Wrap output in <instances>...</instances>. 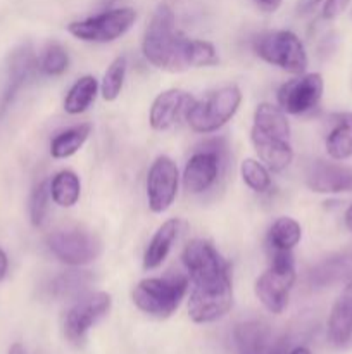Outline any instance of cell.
Listing matches in <instances>:
<instances>
[{
  "mask_svg": "<svg viewBox=\"0 0 352 354\" xmlns=\"http://www.w3.org/2000/svg\"><path fill=\"white\" fill-rule=\"evenodd\" d=\"M38 66H40L41 73H45V75L59 76L68 69L69 55L61 44H50L45 48Z\"/></svg>",
  "mask_w": 352,
  "mask_h": 354,
  "instance_id": "obj_29",
  "label": "cell"
},
{
  "mask_svg": "<svg viewBox=\"0 0 352 354\" xmlns=\"http://www.w3.org/2000/svg\"><path fill=\"white\" fill-rule=\"evenodd\" d=\"M251 138L259 159L273 171H282L292 162L293 151L289 144V138L271 137L255 130L251 131Z\"/></svg>",
  "mask_w": 352,
  "mask_h": 354,
  "instance_id": "obj_18",
  "label": "cell"
},
{
  "mask_svg": "<svg viewBox=\"0 0 352 354\" xmlns=\"http://www.w3.org/2000/svg\"><path fill=\"white\" fill-rule=\"evenodd\" d=\"M90 131H92V127L85 123V124H78V127H72L69 128V130L59 133L50 144L52 158L66 159L69 158V156L76 154V152L83 147V144L86 142Z\"/></svg>",
  "mask_w": 352,
  "mask_h": 354,
  "instance_id": "obj_25",
  "label": "cell"
},
{
  "mask_svg": "<svg viewBox=\"0 0 352 354\" xmlns=\"http://www.w3.org/2000/svg\"><path fill=\"white\" fill-rule=\"evenodd\" d=\"M37 66L38 61L30 45H23V47H19L10 54L9 66H7V85L2 95V107L7 106L14 99L17 90L33 75Z\"/></svg>",
  "mask_w": 352,
  "mask_h": 354,
  "instance_id": "obj_17",
  "label": "cell"
},
{
  "mask_svg": "<svg viewBox=\"0 0 352 354\" xmlns=\"http://www.w3.org/2000/svg\"><path fill=\"white\" fill-rule=\"evenodd\" d=\"M48 196H50V187L47 185V182H40L31 192L30 218L35 227H41L45 223L48 211Z\"/></svg>",
  "mask_w": 352,
  "mask_h": 354,
  "instance_id": "obj_30",
  "label": "cell"
},
{
  "mask_svg": "<svg viewBox=\"0 0 352 354\" xmlns=\"http://www.w3.org/2000/svg\"><path fill=\"white\" fill-rule=\"evenodd\" d=\"M289 354H311V351L307 348H304V346H300V348H295L292 349Z\"/></svg>",
  "mask_w": 352,
  "mask_h": 354,
  "instance_id": "obj_38",
  "label": "cell"
},
{
  "mask_svg": "<svg viewBox=\"0 0 352 354\" xmlns=\"http://www.w3.org/2000/svg\"><path fill=\"white\" fill-rule=\"evenodd\" d=\"M240 102L242 93L237 86H223L211 92L202 100H193L186 113V121L197 133H213L235 116Z\"/></svg>",
  "mask_w": 352,
  "mask_h": 354,
  "instance_id": "obj_4",
  "label": "cell"
},
{
  "mask_svg": "<svg viewBox=\"0 0 352 354\" xmlns=\"http://www.w3.org/2000/svg\"><path fill=\"white\" fill-rule=\"evenodd\" d=\"M7 354H28V353H26V349H24L23 344H19V342H14V344L9 348V353Z\"/></svg>",
  "mask_w": 352,
  "mask_h": 354,
  "instance_id": "obj_36",
  "label": "cell"
},
{
  "mask_svg": "<svg viewBox=\"0 0 352 354\" xmlns=\"http://www.w3.org/2000/svg\"><path fill=\"white\" fill-rule=\"evenodd\" d=\"M345 225L349 230H352V206H349V209L345 211Z\"/></svg>",
  "mask_w": 352,
  "mask_h": 354,
  "instance_id": "obj_37",
  "label": "cell"
},
{
  "mask_svg": "<svg viewBox=\"0 0 352 354\" xmlns=\"http://www.w3.org/2000/svg\"><path fill=\"white\" fill-rule=\"evenodd\" d=\"M233 341L237 354H286L285 339L262 320L238 324Z\"/></svg>",
  "mask_w": 352,
  "mask_h": 354,
  "instance_id": "obj_11",
  "label": "cell"
},
{
  "mask_svg": "<svg viewBox=\"0 0 352 354\" xmlns=\"http://www.w3.org/2000/svg\"><path fill=\"white\" fill-rule=\"evenodd\" d=\"M257 7L264 12H275L280 6H282V0H255Z\"/></svg>",
  "mask_w": 352,
  "mask_h": 354,
  "instance_id": "obj_34",
  "label": "cell"
},
{
  "mask_svg": "<svg viewBox=\"0 0 352 354\" xmlns=\"http://www.w3.org/2000/svg\"><path fill=\"white\" fill-rule=\"evenodd\" d=\"M47 244L55 258L71 266L88 265L102 252V242L99 237L81 228H61L52 232Z\"/></svg>",
  "mask_w": 352,
  "mask_h": 354,
  "instance_id": "obj_8",
  "label": "cell"
},
{
  "mask_svg": "<svg viewBox=\"0 0 352 354\" xmlns=\"http://www.w3.org/2000/svg\"><path fill=\"white\" fill-rule=\"evenodd\" d=\"M324 82L320 73L290 80L278 90V104L285 113L304 114L314 109L323 97Z\"/></svg>",
  "mask_w": 352,
  "mask_h": 354,
  "instance_id": "obj_12",
  "label": "cell"
},
{
  "mask_svg": "<svg viewBox=\"0 0 352 354\" xmlns=\"http://www.w3.org/2000/svg\"><path fill=\"white\" fill-rule=\"evenodd\" d=\"M307 187L317 194L352 192V168L316 161L307 171Z\"/></svg>",
  "mask_w": 352,
  "mask_h": 354,
  "instance_id": "obj_14",
  "label": "cell"
},
{
  "mask_svg": "<svg viewBox=\"0 0 352 354\" xmlns=\"http://www.w3.org/2000/svg\"><path fill=\"white\" fill-rule=\"evenodd\" d=\"M97 90H99V83L93 76L86 75L81 76L75 85L69 88L68 95L64 99V109L69 114H81L92 106L95 100Z\"/></svg>",
  "mask_w": 352,
  "mask_h": 354,
  "instance_id": "obj_23",
  "label": "cell"
},
{
  "mask_svg": "<svg viewBox=\"0 0 352 354\" xmlns=\"http://www.w3.org/2000/svg\"><path fill=\"white\" fill-rule=\"evenodd\" d=\"M79 192H81V183L79 176L75 171H59L50 182V196L57 206L71 207L78 203Z\"/></svg>",
  "mask_w": 352,
  "mask_h": 354,
  "instance_id": "obj_24",
  "label": "cell"
},
{
  "mask_svg": "<svg viewBox=\"0 0 352 354\" xmlns=\"http://www.w3.org/2000/svg\"><path fill=\"white\" fill-rule=\"evenodd\" d=\"M7 268H9V261H7L6 252H3L2 249H0V280H2L3 277H6Z\"/></svg>",
  "mask_w": 352,
  "mask_h": 354,
  "instance_id": "obj_35",
  "label": "cell"
},
{
  "mask_svg": "<svg viewBox=\"0 0 352 354\" xmlns=\"http://www.w3.org/2000/svg\"><path fill=\"white\" fill-rule=\"evenodd\" d=\"M137 19V12L131 7H119L110 9L102 14L88 17L83 21H72L68 26V31L83 41H99L107 44L123 37Z\"/></svg>",
  "mask_w": 352,
  "mask_h": 354,
  "instance_id": "obj_7",
  "label": "cell"
},
{
  "mask_svg": "<svg viewBox=\"0 0 352 354\" xmlns=\"http://www.w3.org/2000/svg\"><path fill=\"white\" fill-rule=\"evenodd\" d=\"M293 282H295V261L292 251H276L273 252L271 266L255 282V296L269 313L280 315L289 304Z\"/></svg>",
  "mask_w": 352,
  "mask_h": 354,
  "instance_id": "obj_5",
  "label": "cell"
},
{
  "mask_svg": "<svg viewBox=\"0 0 352 354\" xmlns=\"http://www.w3.org/2000/svg\"><path fill=\"white\" fill-rule=\"evenodd\" d=\"M302 237V228L293 218H278L269 228L268 245L276 251H292Z\"/></svg>",
  "mask_w": 352,
  "mask_h": 354,
  "instance_id": "obj_22",
  "label": "cell"
},
{
  "mask_svg": "<svg viewBox=\"0 0 352 354\" xmlns=\"http://www.w3.org/2000/svg\"><path fill=\"white\" fill-rule=\"evenodd\" d=\"M193 100L195 99H192V97L186 92H183V90L171 88L159 93L150 107V116H148L150 127L159 131L171 128L183 114L186 116Z\"/></svg>",
  "mask_w": 352,
  "mask_h": 354,
  "instance_id": "obj_15",
  "label": "cell"
},
{
  "mask_svg": "<svg viewBox=\"0 0 352 354\" xmlns=\"http://www.w3.org/2000/svg\"><path fill=\"white\" fill-rule=\"evenodd\" d=\"M92 275L90 272H66L59 275L57 279L52 280L50 294L54 297H69L81 292L83 289L92 283Z\"/></svg>",
  "mask_w": 352,
  "mask_h": 354,
  "instance_id": "obj_26",
  "label": "cell"
},
{
  "mask_svg": "<svg viewBox=\"0 0 352 354\" xmlns=\"http://www.w3.org/2000/svg\"><path fill=\"white\" fill-rule=\"evenodd\" d=\"M223 156L217 147L197 151L188 159L183 171V185L190 194H202L214 185L221 171Z\"/></svg>",
  "mask_w": 352,
  "mask_h": 354,
  "instance_id": "obj_13",
  "label": "cell"
},
{
  "mask_svg": "<svg viewBox=\"0 0 352 354\" xmlns=\"http://www.w3.org/2000/svg\"><path fill=\"white\" fill-rule=\"evenodd\" d=\"M252 130L261 131L271 137L289 138L290 137V123L286 120V114L282 107H276L273 104H259L254 113V127Z\"/></svg>",
  "mask_w": 352,
  "mask_h": 354,
  "instance_id": "obj_21",
  "label": "cell"
},
{
  "mask_svg": "<svg viewBox=\"0 0 352 354\" xmlns=\"http://www.w3.org/2000/svg\"><path fill=\"white\" fill-rule=\"evenodd\" d=\"M320 3L321 0H299V2H297V14H299V16L311 14Z\"/></svg>",
  "mask_w": 352,
  "mask_h": 354,
  "instance_id": "obj_33",
  "label": "cell"
},
{
  "mask_svg": "<svg viewBox=\"0 0 352 354\" xmlns=\"http://www.w3.org/2000/svg\"><path fill=\"white\" fill-rule=\"evenodd\" d=\"M240 173L245 185L254 192L262 194L271 189V176L262 162L255 161V159H245L240 165Z\"/></svg>",
  "mask_w": 352,
  "mask_h": 354,
  "instance_id": "obj_28",
  "label": "cell"
},
{
  "mask_svg": "<svg viewBox=\"0 0 352 354\" xmlns=\"http://www.w3.org/2000/svg\"><path fill=\"white\" fill-rule=\"evenodd\" d=\"M124 76H126V57L119 55V57H116L110 62L106 75H104L102 85H100V92H102L104 100L113 102V100H116L119 97L124 85Z\"/></svg>",
  "mask_w": 352,
  "mask_h": 354,
  "instance_id": "obj_27",
  "label": "cell"
},
{
  "mask_svg": "<svg viewBox=\"0 0 352 354\" xmlns=\"http://www.w3.org/2000/svg\"><path fill=\"white\" fill-rule=\"evenodd\" d=\"M216 62L217 54L213 44L204 40H192V47H190V68L214 66Z\"/></svg>",
  "mask_w": 352,
  "mask_h": 354,
  "instance_id": "obj_31",
  "label": "cell"
},
{
  "mask_svg": "<svg viewBox=\"0 0 352 354\" xmlns=\"http://www.w3.org/2000/svg\"><path fill=\"white\" fill-rule=\"evenodd\" d=\"M113 299L107 292H93L72 304L64 317V335L71 344L81 346L86 334L110 311Z\"/></svg>",
  "mask_w": 352,
  "mask_h": 354,
  "instance_id": "obj_9",
  "label": "cell"
},
{
  "mask_svg": "<svg viewBox=\"0 0 352 354\" xmlns=\"http://www.w3.org/2000/svg\"><path fill=\"white\" fill-rule=\"evenodd\" d=\"M190 47L192 40L176 30L173 10L166 3H161L145 30L141 44L145 59L164 71H183L190 68Z\"/></svg>",
  "mask_w": 352,
  "mask_h": 354,
  "instance_id": "obj_2",
  "label": "cell"
},
{
  "mask_svg": "<svg viewBox=\"0 0 352 354\" xmlns=\"http://www.w3.org/2000/svg\"><path fill=\"white\" fill-rule=\"evenodd\" d=\"M328 339L337 348H344L352 339V282L335 301L328 317Z\"/></svg>",
  "mask_w": 352,
  "mask_h": 354,
  "instance_id": "obj_16",
  "label": "cell"
},
{
  "mask_svg": "<svg viewBox=\"0 0 352 354\" xmlns=\"http://www.w3.org/2000/svg\"><path fill=\"white\" fill-rule=\"evenodd\" d=\"M188 290V279L182 273H173L155 279H145L131 292L135 306L145 315L169 318L182 304Z\"/></svg>",
  "mask_w": 352,
  "mask_h": 354,
  "instance_id": "obj_3",
  "label": "cell"
},
{
  "mask_svg": "<svg viewBox=\"0 0 352 354\" xmlns=\"http://www.w3.org/2000/svg\"><path fill=\"white\" fill-rule=\"evenodd\" d=\"M179 227H182V221L173 218V220L164 221L161 227L157 228V232L154 234V237L148 242L147 249H145L144 256V268L145 270H155L164 263V259L168 258L169 251H171L173 244L178 239Z\"/></svg>",
  "mask_w": 352,
  "mask_h": 354,
  "instance_id": "obj_19",
  "label": "cell"
},
{
  "mask_svg": "<svg viewBox=\"0 0 352 354\" xmlns=\"http://www.w3.org/2000/svg\"><path fill=\"white\" fill-rule=\"evenodd\" d=\"M351 0H326L323 6V17L324 19H335L347 9Z\"/></svg>",
  "mask_w": 352,
  "mask_h": 354,
  "instance_id": "obj_32",
  "label": "cell"
},
{
  "mask_svg": "<svg viewBox=\"0 0 352 354\" xmlns=\"http://www.w3.org/2000/svg\"><path fill=\"white\" fill-rule=\"evenodd\" d=\"M254 52L262 61L293 75H302L307 68L306 48L292 31L276 30L257 35L254 40Z\"/></svg>",
  "mask_w": 352,
  "mask_h": 354,
  "instance_id": "obj_6",
  "label": "cell"
},
{
  "mask_svg": "<svg viewBox=\"0 0 352 354\" xmlns=\"http://www.w3.org/2000/svg\"><path fill=\"white\" fill-rule=\"evenodd\" d=\"M183 263L193 283L188 301L192 322L204 325L221 320L233 306L230 263L202 239L186 244Z\"/></svg>",
  "mask_w": 352,
  "mask_h": 354,
  "instance_id": "obj_1",
  "label": "cell"
},
{
  "mask_svg": "<svg viewBox=\"0 0 352 354\" xmlns=\"http://www.w3.org/2000/svg\"><path fill=\"white\" fill-rule=\"evenodd\" d=\"M328 156L335 161L352 158V113H342L335 116L333 127L324 140Z\"/></svg>",
  "mask_w": 352,
  "mask_h": 354,
  "instance_id": "obj_20",
  "label": "cell"
},
{
  "mask_svg": "<svg viewBox=\"0 0 352 354\" xmlns=\"http://www.w3.org/2000/svg\"><path fill=\"white\" fill-rule=\"evenodd\" d=\"M178 166L168 156H159L147 173L148 207L154 213H164L175 203L178 194Z\"/></svg>",
  "mask_w": 352,
  "mask_h": 354,
  "instance_id": "obj_10",
  "label": "cell"
}]
</instances>
